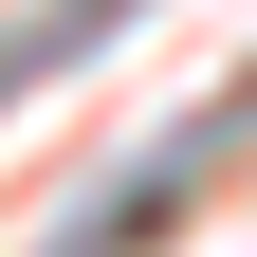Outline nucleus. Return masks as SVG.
Returning a JSON list of instances; mask_svg holds the SVG:
<instances>
[{"label": "nucleus", "instance_id": "nucleus-1", "mask_svg": "<svg viewBox=\"0 0 257 257\" xmlns=\"http://www.w3.org/2000/svg\"><path fill=\"white\" fill-rule=\"evenodd\" d=\"M110 19H128V0H55V37H110Z\"/></svg>", "mask_w": 257, "mask_h": 257}]
</instances>
